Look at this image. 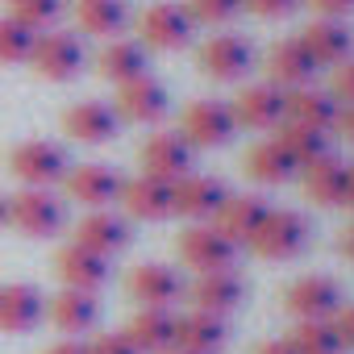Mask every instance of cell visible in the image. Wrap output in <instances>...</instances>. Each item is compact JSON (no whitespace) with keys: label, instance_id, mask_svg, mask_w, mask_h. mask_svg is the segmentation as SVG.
Here are the masks:
<instances>
[{"label":"cell","instance_id":"1","mask_svg":"<svg viewBox=\"0 0 354 354\" xmlns=\"http://www.w3.org/2000/svg\"><path fill=\"white\" fill-rule=\"evenodd\" d=\"M9 171H13V180L21 188H55L67 180V150L59 142H46V138H26L9 150Z\"/></svg>","mask_w":354,"mask_h":354},{"label":"cell","instance_id":"2","mask_svg":"<svg viewBox=\"0 0 354 354\" xmlns=\"http://www.w3.org/2000/svg\"><path fill=\"white\" fill-rule=\"evenodd\" d=\"M67 221V201L55 188H21L9 196V225L26 238H55Z\"/></svg>","mask_w":354,"mask_h":354},{"label":"cell","instance_id":"3","mask_svg":"<svg viewBox=\"0 0 354 354\" xmlns=\"http://www.w3.org/2000/svg\"><path fill=\"white\" fill-rule=\"evenodd\" d=\"M30 67H34V75L50 80V84L75 80V75L88 67L84 38H80V34H67V30H46V34H38L34 55H30Z\"/></svg>","mask_w":354,"mask_h":354},{"label":"cell","instance_id":"4","mask_svg":"<svg viewBox=\"0 0 354 354\" xmlns=\"http://www.w3.org/2000/svg\"><path fill=\"white\" fill-rule=\"evenodd\" d=\"M259 259H296L304 246H308V217L296 213V209H267L263 225L254 230V238L246 242Z\"/></svg>","mask_w":354,"mask_h":354},{"label":"cell","instance_id":"5","mask_svg":"<svg viewBox=\"0 0 354 354\" xmlns=\"http://www.w3.org/2000/svg\"><path fill=\"white\" fill-rule=\"evenodd\" d=\"M192 30H196V21L188 17V9L171 5V0L138 13V42L146 50H184L192 42Z\"/></svg>","mask_w":354,"mask_h":354},{"label":"cell","instance_id":"6","mask_svg":"<svg viewBox=\"0 0 354 354\" xmlns=\"http://www.w3.org/2000/svg\"><path fill=\"white\" fill-rule=\"evenodd\" d=\"M234 129L238 125H234L230 104L225 100H213V96L192 100L184 109V117H180V133H184V142L192 150H217V146H225L234 138Z\"/></svg>","mask_w":354,"mask_h":354},{"label":"cell","instance_id":"7","mask_svg":"<svg viewBox=\"0 0 354 354\" xmlns=\"http://www.w3.org/2000/svg\"><path fill=\"white\" fill-rule=\"evenodd\" d=\"M180 259L196 275H205V271H230L234 259H238V242H230L213 221H192L180 234Z\"/></svg>","mask_w":354,"mask_h":354},{"label":"cell","instance_id":"8","mask_svg":"<svg viewBox=\"0 0 354 354\" xmlns=\"http://www.w3.org/2000/svg\"><path fill=\"white\" fill-rule=\"evenodd\" d=\"M196 67L209 80H217V84H234V80H242L254 67V46L242 34H213V38L201 42Z\"/></svg>","mask_w":354,"mask_h":354},{"label":"cell","instance_id":"9","mask_svg":"<svg viewBox=\"0 0 354 354\" xmlns=\"http://www.w3.org/2000/svg\"><path fill=\"white\" fill-rule=\"evenodd\" d=\"M121 184H125V180H121L109 162H80V167L67 171V180H63L67 201L84 205L88 213H92V209H113V205L121 201Z\"/></svg>","mask_w":354,"mask_h":354},{"label":"cell","instance_id":"10","mask_svg":"<svg viewBox=\"0 0 354 354\" xmlns=\"http://www.w3.org/2000/svg\"><path fill=\"white\" fill-rule=\"evenodd\" d=\"M283 308L296 321H329L342 308V288L329 275H300L283 292Z\"/></svg>","mask_w":354,"mask_h":354},{"label":"cell","instance_id":"11","mask_svg":"<svg viewBox=\"0 0 354 354\" xmlns=\"http://www.w3.org/2000/svg\"><path fill=\"white\" fill-rule=\"evenodd\" d=\"M192 146L184 142V133L180 129H167V133H150L146 142H142V175H154V180H167V184H175V180H184V175L192 171Z\"/></svg>","mask_w":354,"mask_h":354},{"label":"cell","instance_id":"12","mask_svg":"<svg viewBox=\"0 0 354 354\" xmlns=\"http://www.w3.org/2000/svg\"><path fill=\"white\" fill-rule=\"evenodd\" d=\"M283 100H288V92L275 88L271 80L246 84L230 104L234 125H242V129H279L283 125Z\"/></svg>","mask_w":354,"mask_h":354},{"label":"cell","instance_id":"13","mask_svg":"<svg viewBox=\"0 0 354 354\" xmlns=\"http://www.w3.org/2000/svg\"><path fill=\"white\" fill-rule=\"evenodd\" d=\"M129 300H138V308H171L184 296V279L167 263H138L125 279Z\"/></svg>","mask_w":354,"mask_h":354},{"label":"cell","instance_id":"14","mask_svg":"<svg viewBox=\"0 0 354 354\" xmlns=\"http://www.w3.org/2000/svg\"><path fill=\"white\" fill-rule=\"evenodd\" d=\"M121 129V117L109 100H75L67 113H63V133L71 142H84V146H100V142H113Z\"/></svg>","mask_w":354,"mask_h":354},{"label":"cell","instance_id":"15","mask_svg":"<svg viewBox=\"0 0 354 354\" xmlns=\"http://www.w3.org/2000/svg\"><path fill=\"white\" fill-rule=\"evenodd\" d=\"M113 100H117V104H113L117 117H121V121H133V125H154V121H162V117H167V104H171L167 88H162L158 80H150V75H138V80L121 84Z\"/></svg>","mask_w":354,"mask_h":354},{"label":"cell","instance_id":"16","mask_svg":"<svg viewBox=\"0 0 354 354\" xmlns=\"http://www.w3.org/2000/svg\"><path fill=\"white\" fill-rule=\"evenodd\" d=\"M121 205L133 221H167L175 213V184L154 175H133L121 184Z\"/></svg>","mask_w":354,"mask_h":354},{"label":"cell","instance_id":"17","mask_svg":"<svg viewBox=\"0 0 354 354\" xmlns=\"http://www.w3.org/2000/svg\"><path fill=\"white\" fill-rule=\"evenodd\" d=\"M230 188L217 180V175H196L188 171L184 180H175V213L188 221H213L217 209L225 205Z\"/></svg>","mask_w":354,"mask_h":354},{"label":"cell","instance_id":"18","mask_svg":"<svg viewBox=\"0 0 354 354\" xmlns=\"http://www.w3.org/2000/svg\"><path fill=\"white\" fill-rule=\"evenodd\" d=\"M55 275L63 279V288H80V292H100L109 283V259L80 246V242H67L59 254H55Z\"/></svg>","mask_w":354,"mask_h":354},{"label":"cell","instance_id":"19","mask_svg":"<svg viewBox=\"0 0 354 354\" xmlns=\"http://www.w3.org/2000/svg\"><path fill=\"white\" fill-rule=\"evenodd\" d=\"M46 317V296L34 283H0V333H30Z\"/></svg>","mask_w":354,"mask_h":354},{"label":"cell","instance_id":"20","mask_svg":"<svg viewBox=\"0 0 354 354\" xmlns=\"http://www.w3.org/2000/svg\"><path fill=\"white\" fill-rule=\"evenodd\" d=\"M304 50L313 55L317 67H337L346 59H354V30L346 21H329V17H317L313 26H304L300 34Z\"/></svg>","mask_w":354,"mask_h":354},{"label":"cell","instance_id":"21","mask_svg":"<svg viewBox=\"0 0 354 354\" xmlns=\"http://www.w3.org/2000/svg\"><path fill=\"white\" fill-rule=\"evenodd\" d=\"M313 75H317V63H313V55L304 50L300 38H283V42H275V46L267 50V80H271L275 88H283V92L308 88Z\"/></svg>","mask_w":354,"mask_h":354},{"label":"cell","instance_id":"22","mask_svg":"<svg viewBox=\"0 0 354 354\" xmlns=\"http://www.w3.org/2000/svg\"><path fill=\"white\" fill-rule=\"evenodd\" d=\"M46 317H50V325L63 329V333H88V329L100 321V300H96V292L59 288V292L46 300Z\"/></svg>","mask_w":354,"mask_h":354},{"label":"cell","instance_id":"23","mask_svg":"<svg viewBox=\"0 0 354 354\" xmlns=\"http://www.w3.org/2000/svg\"><path fill=\"white\" fill-rule=\"evenodd\" d=\"M346 175H350V162H342L333 150L317 162H308L300 171V184H304V196L321 209H333L346 201Z\"/></svg>","mask_w":354,"mask_h":354},{"label":"cell","instance_id":"24","mask_svg":"<svg viewBox=\"0 0 354 354\" xmlns=\"http://www.w3.org/2000/svg\"><path fill=\"white\" fill-rule=\"evenodd\" d=\"M263 217H267V201H263V196H254V192H230L225 205L217 209L213 225H217L230 242L242 246V242L254 238V230L263 225Z\"/></svg>","mask_w":354,"mask_h":354},{"label":"cell","instance_id":"25","mask_svg":"<svg viewBox=\"0 0 354 354\" xmlns=\"http://www.w3.org/2000/svg\"><path fill=\"white\" fill-rule=\"evenodd\" d=\"M75 242L88 246V250H96V254H104V259H113L117 250L129 246V221L121 213H113V209H92L75 225Z\"/></svg>","mask_w":354,"mask_h":354},{"label":"cell","instance_id":"26","mask_svg":"<svg viewBox=\"0 0 354 354\" xmlns=\"http://www.w3.org/2000/svg\"><path fill=\"white\" fill-rule=\"evenodd\" d=\"M188 296H192V308L225 317V313H234L242 304L246 283L234 275V267L230 271H205V275H196V283L188 288Z\"/></svg>","mask_w":354,"mask_h":354},{"label":"cell","instance_id":"27","mask_svg":"<svg viewBox=\"0 0 354 354\" xmlns=\"http://www.w3.org/2000/svg\"><path fill=\"white\" fill-rule=\"evenodd\" d=\"M146 67H150V59H146V46L138 38H109L96 55V71L117 88L138 80V75H150Z\"/></svg>","mask_w":354,"mask_h":354},{"label":"cell","instance_id":"28","mask_svg":"<svg viewBox=\"0 0 354 354\" xmlns=\"http://www.w3.org/2000/svg\"><path fill=\"white\" fill-rule=\"evenodd\" d=\"M242 167H246V175H250L254 184H267V188H279V184H288V180H296V175H300V167H296L292 154L279 146V138L254 142V146L246 150Z\"/></svg>","mask_w":354,"mask_h":354},{"label":"cell","instance_id":"29","mask_svg":"<svg viewBox=\"0 0 354 354\" xmlns=\"http://www.w3.org/2000/svg\"><path fill=\"white\" fill-rule=\"evenodd\" d=\"M225 346V317L217 313H184L175 317V350H188V354H217Z\"/></svg>","mask_w":354,"mask_h":354},{"label":"cell","instance_id":"30","mask_svg":"<svg viewBox=\"0 0 354 354\" xmlns=\"http://www.w3.org/2000/svg\"><path fill=\"white\" fill-rule=\"evenodd\" d=\"M337 113H342V104L329 92H317V88H292L288 100H283V121L308 125V129H321V133H329L337 125Z\"/></svg>","mask_w":354,"mask_h":354},{"label":"cell","instance_id":"31","mask_svg":"<svg viewBox=\"0 0 354 354\" xmlns=\"http://www.w3.org/2000/svg\"><path fill=\"white\" fill-rule=\"evenodd\" d=\"M71 13L84 34L109 42V38H121L129 26V0H75Z\"/></svg>","mask_w":354,"mask_h":354},{"label":"cell","instance_id":"32","mask_svg":"<svg viewBox=\"0 0 354 354\" xmlns=\"http://www.w3.org/2000/svg\"><path fill=\"white\" fill-rule=\"evenodd\" d=\"M121 333L142 354H167L175 346V313L171 308H138Z\"/></svg>","mask_w":354,"mask_h":354},{"label":"cell","instance_id":"33","mask_svg":"<svg viewBox=\"0 0 354 354\" xmlns=\"http://www.w3.org/2000/svg\"><path fill=\"white\" fill-rule=\"evenodd\" d=\"M279 146L292 154V162L304 171L308 162H317V158H325L329 154V133H321V129H308V125H292V121H283L279 125Z\"/></svg>","mask_w":354,"mask_h":354},{"label":"cell","instance_id":"34","mask_svg":"<svg viewBox=\"0 0 354 354\" xmlns=\"http://www.w3.org/2000/svg\"><path fill=\"white\" fill-rule=\"evenodd\" d=\"M288 342L300 354H342L346 350L342 337H337V329H333V321H300Z\"/></svg>","mask_w":354,"mask_h":354},{"label":"cell","instance_id":"35","mask_svg":"<svg viewBox=\"0 0 354 354\" xmlns=\"http://www.w3.org/2000/svg\"><path fill=\"white\" fill-rule=\"evenodd\" d=\"M9 9H13L9 17H17V21L30 26L34 34H46V30H55V26L63 21L67 0H17V5H9Z\"/></svg>","mask_w":354,"mask_h":354},{"label":"cell","instance_id":"36","mask_svg":"<svg viewBox=\"0 0 354 354\" xmlns=\"http://www.w3.org/2000/svg\"><path fill=\"white\" fill-rule=\"evenodd\" d=\"M34 42H38V34L30 26H21L17 17H0V63H9V67L30 63Z\"/></svg>","mask_w":354,"mask_h":354},{"label":"cell","instance_id":"37","mask_svg":"<svg viewBox=\"0 0 354 354\" xmlns=\"http://www.w3.org/2000/svg\"><path fill=\"white\" fill-rule=\"evenodd\" d=\"M184 9L196 26H230L242 13V0H188Z\"/></svg>","mask_w":354,"mask_h":354},{"label":"cell","instance_id":"38","mask_svg":"<svg viewBox=\"0 0 354 354\" xmlns=\"http://www.w3.org/2000/svg\"><path fill=\"white\" fill-rule=\"evenodd\" d=\"M329 96H333L342 109H346V104H354V59H346V63H337V67H333Z\"/></svg>","mask_w":354,"mask_h":354},{"label":"cell","instance_id":"39","mask_svg":"<svg viewBox=\"0 0 354 354\" xmlns=\"http://www.w3.org/2000/svg\"><path fill=\"white\" fill-rule=\"evenodd\" d=\"M88 354H142L125 333H100L88 342Z\"/></svg>","mask_w":354,"mask_h":354},{"label":"cell","instance_id":"40","mask_svg":"<svg viewBox=\"0 0 354 354\" xmlns=\"http://www.w3.org/2000/svg\"><path fill=\"white\" fill-rule=\"evenodd\" d=\"M296 5H300V0H242V9H246V13H254V17H267V21H275V17H288Z\"/></svg>","mask_w":354,"mask_h":354},{"label":"cell","instance_id":"41","mask_svg":"<svg viewBox=\"0 0 354 354\" xmlns=\"http://www.w3.org/2000/svg\"><path fill=\"white\" fill-rule=\"evenodd\" d=\"M300 5H308L317 17H329V21H342L346 13H354V0H300Z\"/></svg>","mask_w":354,"mask_h":354},{"label":"cell","instance_id":"42","mask_svg":"<svg viewBox=\"0 0 354 354\" xmlns=\"http://www.w3.org/2000/svg\"><path fill=\"white\" fill-rule=\"evenodd\" d=\"M329 321H333V329H337L342 346H346V350H354V304H342Z\"/></svg>","mask_w":354,"mask_h":354},{"label":"cell","instance_id":"43","mask_svg":"<svg viewBox=\"0 0 354 354\" xmlns=\"http://www.w3.org/2000/svg\"><path fill=\"white\" fill-rule=\"evenodd\" d=\"M254 354H300V350H296L288 337H271V342H259Z\"/></svg>","mask_w":354,"mask_h":354},{"label":"cell","instance_id":"44","mask_svg":"<svg viewBox=\"0 0 354 354\" xmlns=\"http://www.w3.org/2000/svg\"><path fill=\"white\" fill-rule=\"evenodd\" d=\"M42 354H88V342H80V337H63V342L46 346Z\"/></svg>","mask_w":354,"mask_h":354},{"label":"cell","instance_id":"45","mask_svg":"<svg viewBox=\"0 0 354 354\" xmlns=\"http://www.w3.org/2000/svg\"><path fill=\"white\" fill-rule=\"evenodd\" d=\"M333 129H337L346 142H354V104H346V109L337 113V125H333Z\"/></svg>","mask_w":354,"mask_h":354},{"label":"cell","instance_id":"46","mask_svg":"<svg viewBox=\"0 0 354 354\" xmlns=\"http://www.w3.org/2000/svg\"><path fill=\"white\" fill-rule=\"evenodd\" d=\"M342 254H346V259L354 263V221H350V225L342 230Z\"/></svg>","mask_w":354,"mask_h":354},{"label":"cell","instance_id":"47","mask_svg":"<svg viewBox=\"0 0 354 354\" xmlns=\"http://www.w3.org/2000/svg\"><path fill=\"white\" fill-rule=\"evenodd\" d=\"M342 205L354 209V167H350V175H346V201H342Z\"/></svg>","mask_w":354,"mask_h":354},{"label":"cell","instance_id":"48","mask_svg":"<svg viewBox=\"0 0 354 354\" xmlns=\"http://www.w3.org/2000/svg\"><path fill=\"white\" fill-rule=\"evenodd\" d=\"M0 225H9V196H0Z\"/></svg>","mask_w":354,"mask_h":354},{"label":"cell","instance_id":"49","mask_svg":"<svg viewBox=\"0 0 354 354\" xmlns=\"http://www.w3.org/2000/svg\"><path fill=\"white\" fill-rule=\"evenodd\" d=\"M167 354H188V350H175V346H171V350H167Z\"/></svg>","mask_w":354,"mask_h":354},{"label":"cell","instance_id":"50","mask_svg":"<svg viewBox=\"0 0 354 354\" xmlns=\"http://www.w3.org/2000/svg\"><path fill=\"white\" fill-rule=\"evenodd\" d=\"M5 5H17V0H5Z\"/></svg>","mask_w":354,"mask_h":354}]
</instances>
